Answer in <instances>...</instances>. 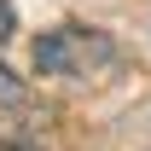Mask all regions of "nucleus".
<instances>
[{
  "label": "nucleus",
  "mask_w": 151,
  "mask_h": 151,
  "mask_svg": "<svg viewBox=\"0 0 151 151\" xmlns=\"http://www.w3.org/2000/svg\"><path fill=\"white\" fill-rule=\"evenodd\" d=\"M111 58H116V47L99 29H52V35L35 41V70L41 76H93Z\"/></svg>",
  "instance_id": "1"
},
{
  "label": "nucleus",
  "mask_w": 151,
  "mask_h": 151,
  "mask_svg": "<svg viewBox=\"0 0 151 151\" xmlns=\"http://www.w3.org/2000/svg\"><path fill=\"white\" fill-rule=\"evenodd\" d=\"M12 29H18V12H12V0H0V47L12 41Z\"/></svg>",
  "instance_id": "2"
},
{
  "label": "nucleus",
  "mask_w": 151,
  "mask_h": 151,
  "mask_svg": "<svg viewBox=\"0 0 151 151\" xmlns=\"http://www.w3.org/2000/svg\"><path fill=\"white\" fill-rule=\"evenodd\" d=\"M23 93V87H18V76H12V70H6V64H0V105H12V99H18Z\"/></svg>",
  "instance_id": "3"
},
{
  "label": "nucleus",
  "mask_w": 151,
  "mask_h": 151,
  "mask_svg": "<svg viewBox=\"0 0 151 151\" xmlns=\"http://www.w3.org/2000/svg\"><path fill=\"white\" fill-rule=\"evenodd\" d=\"M0 151H29V145H12V139H0Z\"/></svg>",
  "instance_id": "4"
}]
</instances>
